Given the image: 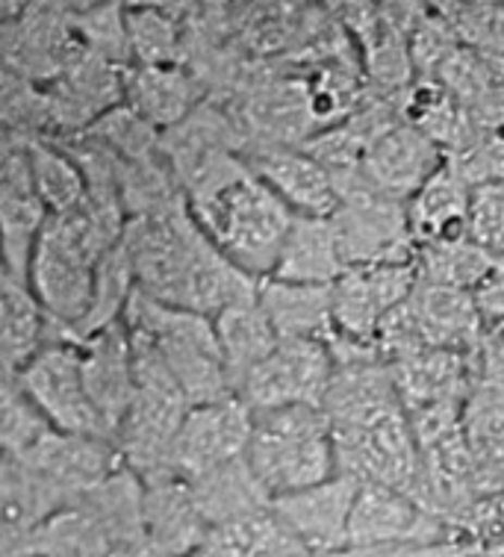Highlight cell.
<instances>
[{"mask_svg": "<svg viewBox=\"0 0 504 557\" xmlns=\"http://www.w3.org/2000/svg\"><path fill=\"white\" fill-rule=\"evenodd\" d=\"M124 245L145 295L189 313L216 315L260 293L254 281L207 239L186 198L127 219Z\"/></svg>", "mask_w": 504, "mask_h": 557, "instance_id": "1", "label": "cell"}, {"mask_svg": "<svg viewBox=\"0 0 504 557\" xmlns=\"http://www.w3.org/2000/svg\"><path fill=\"white\" fill-rule=\"evenodd\" d=\"M186 203L207 239L239 272L260 284L272 277L298 215L251 169L236 174L207 198Z\"/></svg>", "mask_w": 504, "mask_h": 557, "instance_id": "2", "label": "cell"}, {"mask_svg": "<svg viewBox=\"0 0 504 557\" xmlns=\"http://www.w3.org/2000/svg\"><path fill=\"white\" fill-rule=\"evenodd\" d=\"M248 460L272 502L331 481L340 475L331 416L310 405L254 413Z\"/></svg>", "mask_w": 504, "mask_h": 557, "instance_id": "3", "label": "cell"}, {"mask_svg": "<svg viewBox=\"0 0 504 557\" xmlns=\"http://www.w3.org/2000/svg\"><path fill=\"white\" fill-rule=\"evenodd\" d=\"M124 324L151 339L192 407L233 396L212 319L162 305L136 289Z\"/></svg>", "mask_w": 504, "mask_h": 557, "instance_id": "4", "label": "cell"}, {"mask_svg": "<svg viewBox=\"0 0 504 557\" xmlns=\"http://www.w3.org/2000/svg\"><path fill=\"white\" fill-rule=\"evenodd\" d=\"M10 377L19 381L27 398L39 407L57 431L110 440L83 381L81 343L69 339L60 327L53 331L51 343L45 345L19 375Z\"/></svg>", "mask_w": 504, "mask_h": 557, "instance_id": "5", "label": "cell"}, {"mask_svg": "<svg viewBox=\"0 0 504 557\" xmlns=\"http://www.w3.org/2000/svg\"><path fill=\"white\" fill-rule=\"evenodd\" d=\"M464 434L472 451L478 493L504 490V343L487 331L472 351V386L464 401Z\"/></svg>", "mask_w": 504, "mask_h": 557, "instance_id": "6", "label": "cell"}, {"mask_svg": "<svg viewBox=\"0 0 504 557\" xmlns=\"http://www.w3.org/2000/svg\"><path fill=\"white\" fill-rule=\"evenodd\" d=\"M336 363L331 348L316 339H281L272 355L254 369L236 396L254 413L274 407H324Z\"/></svg>", "mask_w": 504, "mask_h": 557, "instance_id": "7", "label": "cell"}, {"mask_svg": "<svg viewBox=\"0 0 504 557\" xmlns=\"http://www.w3.org/2000/svg\"><path fill=\"white\" fill-rule=\"evenodd\" d=\"M51 213L41 201L30 165V139L3 133L0 151V231L3 274L30 284V263Z\"/></svg>", "mask_w": 504, "mask_h": 557, "instance_id": "8", "label": "cell"}, {"mask_svg": "<svg viewBox=\"0 0 504 557\" xmlns=\"http://www.w3.org/2000/svg\"><path fill=\"white\" fill-rule=\"evenodd\" d=\"M416 284V263L354 265L331 284L333 331L354 343L374 345L383 319L410 298Z\"/></svg>", "mask_w": 504, "mask_h": 557, "instance_id": "9", "label": "cell"}, {"mask_svg": "<svg viewBox=\"0 0 504 557\" xmlns=\"http://www.w3.org/2000/svg\"><path fill=\"white\" fill-rule=\"evenodd\" d=\"M254 436V410L239 396L189 407L174 443V472L198 481L216 469L248 455Z\"/></svg>", "mask_w": 504, "mask_h": 557, "instance_id": "10", "label": "cell"}, {"mask_svg": "<svg viewBox=\"0 0 504 557\" xmlns=\"http://www.w3.org/2000/svg\"><path fill=\"white\" fill-rule=\"evenodd\" d=\"M452 525L402 490L360 484L348 522V546H425L452 540Z\"/></svg>", "mask_w": 504, "mask_h": 557, "instance_id": "11", "label": "cell"}, {"mask_svg": "<svg viewBox=\"0 0 504 557\" xmlns=\"http://www.w3.org/2000/svg\"><path fill=\"white\" fill-rule=\"evenodd\" d=\"M189 413V401L172 396L139 393L131 413L115 431V448L122 463L139 478L142 484H157L174 472V443L181 434L183 419Z\"/></svg>", "mask_w": 504, "mask_h": 557, "instance_id": "12", "label": "cell"}, {"mask_svg": "<svg viewBox=\"0 0 504 557\" xmlns=\"http://www.w3.org/2000/svg\"><path fill=\"white\" fill-rule=\"evenodd\" d=\"M248 169L260 177L295 215L331 219L340 210V189L322 162L302 145L257 143L243 151Z\"/></svg>", "mask_w": 504, "mask_h": 557, "instance_id": "13", "label": "cell"}, {"mask_svg": "<svg viewBox=\"0 0 504 557\" xmlns=\"http://www.w3.org/2000/svg\"><path fill=\"white\" fill-rule=\"evenodd\" d=\"M443 162V148L416 124L402 119L374 139L360 174L378 195L407 203Z\"/></svg>", "mask_w": 504, "mask_h": 557, "instance_id": "14", "label": "cell"}, {"mask_svg": "<svg viewBox=\"0 0 504 557\" xmlns=\"http://www.w3.org/2000/svg\"><path fill=\"white\" fill-rule=\"evenodd\" d=\"M360 484L352 478L336 475L302 493H290L272 502V510L283 528L314 548L316 555L331 557L348 546V522Z\"/></svg>", "mask_w": 504, "mask_h": 557, "instance_id": "15", "label": "cell"}, {"mask_svg": "<svg viewBox=\"0 0 504 557\" xmlns=\"http://www.w3.org/2000/svg\"><path fill=\"white\" fill-rule=\"evenodd\" d=\"M15 460H24L41 478H48L62 496L69 498V505L89 496L91 490H98L107 478L124 467L112 440L65 434V431H51L30 455L15 457Z\"/></svg>", "mask_w": 504, "mask_h": 557, "instance_id": "16", "label": "cell"}, {"mask_svg": "<svg viewBox=\"0 0 504 557\" xmlns=\"http://www.w3.org/2000/svg\"><path fill=\"white\" fill-rule=\"evenodd\" d=\"M83 355V381L89 389V398L98 416H101L107 434L115 443V431L131 413L133 401L139 396L136 386V372H133L131 334L124 327V319L119 324L103 327L86 343H81Z\"/></svg>", "mask_w": 504, "mask_h": 557, "instance_id": "17", "label": "cell"}, {"mask_svg": "<svg viewBox=\"0 0 504 557\" xmlns=\"http://www.w3.org/2000/svg\"><path fill=\"white\" fill-rule=\"evenodd\" d=\"M210 525L189 481L165 478L145 484V557H192L207 543Z\"/></svg>", "mask_w": 504, "mask_h": 557, "instance_id": "18", "label": "cell"}, {"mask_svg": "<svg viewBox=\"0 0 504 557\" xmlns=\"http://www.w3.org/2000/svg\"><path fill=\"white\" fill-rule=\"evenodd\" d=\"M422 348H443L469 355L487 336V327L472 293L419 281L404 301Z\"/></svg>", "mask_w": 504, "mask_h": 557, "instance_id": "19", "label": "cell"}, {"mask_svg": "<svg viewBox=\"0 0 504 557\" xmlns=\"http://www.w3.org/2000/svg\"><path fill=\"white\" fill-rule=\"evenodd\" d=\"M472 198L475 186L466 181L460 169L448 157L434 172V177L407 201V222L414 243H460L469 239L472 231Z\"/></svg>", "mask_w": 504, "mask_h": 557, "instance_id": "20", "label": "cell"}, {"mask_svg": "<svg viewBox=\"0 0 504 557\" xmlns=\"http://www.w3.org/2000/svg\"><path fill=\"white\" fill-rule=\"evenodd\" d=\"M69 498L15 457H0V557H12L36 528L60 513Z\"/></svg>", "mask_w": 504, "mask_h": 557, "instance_id": "21", "label": "cell"}, {"mask_svg": "<svg viewBox=\"0 0 504 557\" xmlns=\"http://www.w3.org/2000/svg\"><path fill=\"white\" fill-rule=\"evenodd\" d=\"M386 366L393 372L395 389L407 413L419 407L466 401V393L472 386V351L460 355L443 348H422Z\"/></svg>", "mask_w": 504, "mask_h": 557, "instance_id": "22", "label": "cell"}, {"mask_svg": "<svg viewBox=\"0 0 504 557\" xmlns=\"http://www.w3.org/2000/svg\"><path fill=\"white\" fill-rule=\"evenodd\" d=\"M57 324L27 281L0 277V363L3 375H19L53 339Z\"/></svg>", "mask_w": 504, "mask_h": 557, "instance_id": "23", "label": "cell"}, {"mask_svg": "<svg viewBox=\"0 0 504 557\" xmlns=\"http://www.w3.org/2000/svg\"><path fill=\"white\" fill-rule=\"evenodd\" d=\"M348 272L343 245L333 227V219H307L298 215L286 236L281 260L272 277L290 284L331 286Z\"/></svg>", "mask_w": 504, "mask_h": 557, "instance_id": "24", "label": "cell"}, {"mask_svg": "<svg viewBox=\"0 0 504 557\" xmlns=\"http://www.w3.org/2000/svg\"><path fill=\"white\" fill-rule=\"evenodd\" d=\"M262 313L281 339H316L328 343L333 336L331 286H307L266 277L257 293Z\"/></svg>", "mask_w": 504, "mask_h": 557, "instance_id": "25", "label": "cell"}, {"mask_svg": "<svg viewBox=\"0 0 504 557\" xmlns=\"http://www.w3.org/2000/svg\"><path fill=\"white\" fill-rule=\"evenodd\" d=\"M201 89L181 65H139L127 72V98L133 110L160 133L172 131L198 110Z\"/></svg>", "mask_w": 504, "mask_h": 557, "instance_id": "26", "label": "cell"}, {"mask_svg": "<svg viewBox=\"0 0 504 557\" xmlns=\"http://www.w3.org/2000/svg\"><path fill=\"white\" fill-rule=\"evenodd\" d=\"M212 322H216V334L222 345L224 372H228L233 396H236L254 369L281 345V336L269 322V315L262 313L257 295L222 310Z\"/></svg>", "mask_w": 504, "mask_h": 557, "instance_id": "27", "label": "cell"}, {"mask_svg": "<svg viewBox=\"0 0 504 557\" xmlns=\"http://www.w3.org/2000/svg\"><path fill=\"white\" fill-rule=\"evenodd\" d=\"M189 486L210 528L257 513L262 507H272V498L260 484L248 455L198 481H189Z\"/></svg>", "mask_w": 504, "mask_h": 557, "instance_id": "28", "label": "cell"}, {"mask_svg": "<svg viewBox=\"0 0 504 557\" xmlns=\"http://www.w3.org/2000/svg\"><path fill=\"white\" fill-rule=\"evenodd\" d=\"M136 289H139V284H136V269H133L131 251H127V245L122 239L98 263L89 313L77 324V331L71 334V339L74 343H86L89 336H95L103 327L122 322Z\"/></svg>", "mask_w": 504, "mask_h": 557, "instance_id": "29", "label": "cell"}, {"mask_svg": "<svg viewBox=\"0 0 504 557\" xmlns=\"http://www.w3.org/2000/svg\"><path fill=\"white\" fill-rule=\"evenodd\" d=\"M499 260L502 257L487 251L484 245H478L469 236V239H460V243L422 245L419 257H416V272H419V281H425V284L452 286V289L472 293Z\"/></svg>", "mask_w": 504, "mask_h": 557, "instance_id": "30", "label": "cell"}, {"mask_svg": "<svg viewBox=\"0 0 504 557\" xmlns=\"http://www.w3.org/2000/svg\"><path fill=\"white\" fill-rule=\"evenodd\" d=\"M33 181L51 215H69L89 201L83 172L53 139H30Z\"/></svg>", "mask_w": 504, "mask_h": 557, "instance_id": "31", "label": "cell"}, {"mask_svg": "<svg viewBox=\"0 0 504 557\" xmlns=\"http://www.w3.org/2000/svg\"><path fill=\"white\" fill-rule=\"evenodd\" d=\"M286 528L272 507H262L257 513L233 519L224 525L210 528L204 557H269L286 540Z\"/></svg>", "mask_w": 504, "mask_h": 557, "instance_id": "32", "label": "cell"}, {"mask_svg": "<svg viewBox=\"0 0 504 557\" xmlns=\"http://www.w3.org/2000/svg\"><path fill=\"white\" fill-rule=\"evenodd\" d=\"M57 428L33 405L19 381L3 375L0 386V448L3 457H24Z\"/></svg>", "mask_w": 504, "mask_h": 557, "instance_id": "33", "label": "cell"}, {"mask_svg": "<svg viewBox=\"0 0 504 557\" xmlns=\"http://www.w3.org/2000/svg\"><path fill=\"white\" fill-rule=\"evenodd\" d=\"M127 36H131V57H136L142 65H177L181 60L177 24L153 7L127 12Z\"/></svg>", "mask_w": 504, "mask_h": 557, "instance_id": "34", "label": "cell"}, {"mask_svg": "<svg viewBox=\"0 0 504 557\" xmlns=\"http://www.w3.org/2000/svg\"><path fill=\"white\" fill-rule=\"evenodd\" d=\"M452 531L481 552H504V490L472 498L452 519Z\"/></svg>", "mask_w": 504, "mask_h": 557, "instance_id": "35", "label": "cell"}, {"mask_svg": "<svg viewBox=\"0 0 504 557\" xmlns=\"http://www.w3.org/2000/svg\"><path fill=\"white\" fill-rule=\"evenodd\" d=\"M472 239L504 260V183L478 186L472 198Z\"/></svg>", "mask_w": 504, "mask_h": 557, "instance_id": "36", "label": "cell"}, {"mask_svg": "<svg viewBox=\"0 0 504 557\" xmlns=\"http://www.w3.org/2000/svg\"><path fill=\"white\" fill-rule=\"evenodd\" d=\"M472 298L475 305H478V313H481V319H484L490 331L504 324V260H499L484 281L475 286Z\"/></svg>", "mask_w": 504, "mask_h": 557, "instance_id": "37", "label": "cell"}, {"mask_svg": "<svg viewBox=\"0 0 504 557\" xmlns=\"http://www.w3.org/2000/svg\"><path fill=\"white\" fill-rule=\"evenodd\" d=\"M481 548H475L472 543H466L460 537L443 540V543H425V546H402L395 557H472Z\"/></svg>", "mask_w": 504, "mask_h": 557, "instance_id": "38", "label": "cell"}, {"mask_svg": "<svg viewBox=\"0 0 504 557\" xmlns=\"http://www.w3.org/2000/svg\"><path fill=\"white\" fill-rule=\"evenodd\" d=\"M472 557H504V555H499V552H478V555Z\"/></svg>", "mask_w": 504, "mask_h": 557, "instance_id": "39", "label": "cell"}, {"mask_svg": "<svg viewBox=\"0 0 504 557\" xmlns=\"http://www.w3.org/2000/svg\"><path fill=\"white\" fill-rule=\"evenodd\" d=\"M493 331H495V334H499V339H502V343H504V324H499V327H493Z\"/></svg>", "mask_w": 504, "mask_h": 557, "instance_id": "40", "label": "cell"}, {"mask_svg": "<svg viewBox=\"0 0 504 557\" xmlns=\"http://www.w3.org/2000/svg\"><path fill=\"white\" fill-rule=\"evenodd\" d=\"M192 557H204V555H201V552H198V555H192Z\"/></svg>", "mask_w": 504, "mask_h": 557, "instance_id": "41", "label": "cell"}, {"mask_svg": "<svg viewBox=\"0 0 504 557\" xmlns=\"http://www.w3.org/2000/svg\"><path fill=\"white\" fill-rule=\"evenodd\" d=\"M499 555H504V552H499Z\"/></svg>", "mask_w": 504, "mask_h": 557, "instance_id": "42", "label": "cell"}]
</instances>
